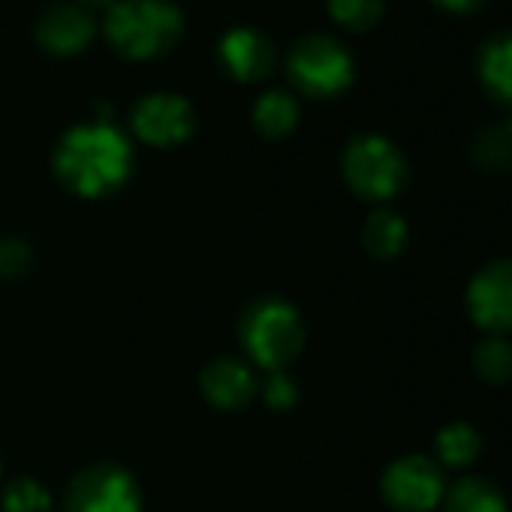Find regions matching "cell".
Wrapping results in <instances>:
<instances>
[{"label":"cell","instance_id":"cell-1","mask_svg":"<svg viewBox=\"0 0 512 512\" xmlns=\"http://www.w3.org/2000/svg\"><path fill=\"white\" fill-rule=\"evenodd\" d=\"M58 181L85 199H100L127 184L133 172V145L112 121L70 127L52 154Z\"/></svg>","mask_w":512,"mask_h":512},{"label":"cell","instance_id":"cell-2","mask_svg":"<svg viewBox=\"0 0 512 512\" xmlns=\"http://www.w3.org/2000/svg\"><path fill=\"white\" fill-rule=\"evenodd\" d=\"M103 34L130 61H151L178 46L184 16L172 0H115L106 10Z\"/></svg>","mask_w":512,"mask_h":512},{"label":"cell","instance_id":"cell-3","mask_svg":"<svg viewBox=\"0 0 512 512\" xmlns=\"http://www.w3.org/2000/svg\"><path fill=\"white\" fill-rule=\"evenodd\" d=\"M238 341L250 362L266 371H284L305 347L302 314L278 296L250 302L238 317Z\"/></svg>","mask_w":512,"mask_h":512},{"label":"cell","instance_id":"cell-4","mask_svg":"<svg viewBox=\"0 0 512 512\" xmlns=\"http://www.w3.org/2000/svg\"><path fill=\"white\" fill-rule=\"evenodd\" d=\"M341 172L350 190L368 202H386L407 184V160L395 142L380 133H362L347 142Z\"/></svg>","mask_w":512,"mask_h":512},{"label":"cell","instance_id":"cell-5","mask_svg":"<svg viewBox=\"0 0 512 512\" xmlns=\"http://www.w3.org/2000/svg\"><path fill=\"white\" fill-rule=\"evenodd\" d=\"M287 76L293 88L308 97L329 100L344 94L356 79V64L350 49L329 34L302 37L287 55Z\"/></svg>","mask_w":512,"mask_h":512},{"label":"cell","instance_id":"cell-6","mask_svg":"<svg viewBox=\"0 0 512 512\" xmlns=\"http://www.w3.org/2000/svg\"><path fill=\"white\" fill-rule=\"evenodd\" d=\"M142 494L136 479L112 464L100 461L85 467L67 488L64 512H139Z\"/></svg>","mask_w":512,"mask_h":512},{"label":"cell","instance_id":"cell-7","mask_svg":"<svg viewBox=\"0 0 512 512\" xmlns=\"http://www.w3.org/2000/svg\"><path fill=\"white\" fill-rule=\"evenodd\" d=\"M380 491L395 512H431L443 503L446 479L437 461L425 455H404L383 470Z\"/></svg>","mask_w":512,"mask_h":512},{"label":"cell","instance_id":"cell-8","mask_svg":"<svg viewBox=\"0 0 512 512\" xmlns=\"http://www.w3.org/2000/svg\"><path fill=\"white\" fill-rule=\"evenodd\" d=\"M130 127L148 145L157 148L181 145L196 130V109L181 94H169V91L148 94L130 109Z\"/></svg>","mask_w":512,"mask_h":512},{"label":"cell","instance_id":"cell-9","mask_svg":"<svg viewBox=\"0 0 512 512\" xmlns=\"http://www.w3.org/2000/svg\"><path fill=\"white\" fill-rule=\"evenodd\" d=\"M467 314L488 335L512 332V260H497L476 272L467 287Z\"/></svg>","mask_w":512,"mask_h":512},{"label":"cell","instance_id":"cell-10","mask_svg":"<svg viewBox=\"0 0 512 512\" xmlns=\"http://www.w3.org/2000/svg\"><path fill=\"white\" fill-rule=\"evenodd\" d=\"M217 64L235 82H263L278 64V49L263 31L232 28L217 43Z\"/></svg>","mask_w":512,"mask_h":512},{"label":"cell","instance_id":"cell-11","mask_svg":"<svg viewBox=\"0 0 512 512\" xmlns=\"http://www.w3.org/2000/svg\"><path fill=\"white\" fill-rule=\"evenodd\" d=\"M97 34L94 16L79 4H52L37 22V43L52 55H76L91 46Z\"/></svg>","mask_w":512,"mask_h":512},{"label":"cell","instance_id":"cell-12","mask_svg":"<svg viewBox=\"0 0 512 512\" xmlns=\"http://www.w3.org/2000/svg\"><path fill=\"white\" fill-rule=\"evenodd\" d=\"M199 386H202L205 401L217 410H241L244 404L253 401L256 392H260L256 374L241 359H232V356L208 362L205 371L199 374Z\"/></svg>","mask_w":512,"mask_h":512},{"label":"cell","instance_id":"cell-13","mask_svg":"<svg viewBox=\"0 0 512 512\" xmlns=\"http://www.w3.org/2000/svg\"><path fill=\"white\" fill-rule=\"evenodd\" d=\"M476 76L482 91L512 112V31H494L479 43Z\"/></svg>","mask_w":512,"mask_h":512},{"label":"cell","instance_id":"cell-14","mask_svg":"<svg viewBox=\"0 0 512 512\" xmlns=\"http://www.w3.org/2000/svg\"><path fill=\"white\" fill-rule=\"evenodd\" d=\"M299 124V103L290 91H266L253 106V130L263 139H287Z\"/></svg>","mask_w":512,"mask_h":512},{"label":"cell","instance_id":"cell-15","mask_svg":"<svg viewBox=\"0 0 512 512\" xmlns=\"http://www.w3.org/2000/svg\"><path fill=\"white\" fill-rule=\"evenodd\" d=\"M362 244L377 260H395L407 244V223L392 208H377L362 226Z\"/></svg>","mask_w":512,"mask_h":512},{"label":"cell","instance_id":"cell-16","mask_svg":"<svg viewBox=\"0 0 512 512\" xmlns=\"http://www.w3.org/2000/svg\"><path fill=\"white\" fill-rule=\"evenodd\" d=\"M446 512H506L503 491L482 479V476H464L443 494Z\"/></svg>","mask_w":512,"mask_h":512},{"label":"cell","instance_id":"cell-17","mask_svg":"<svg viewBox=\"0 0 512 512\" xmlns=\"http://www.w3.org/2000/svg\"><path fill=\"white\" fill-rule=\"evenodd\" d=\"M482 449L479 431L467 422H452L446 428H440L437 440H434V452L440 458V464L446 467H467Z\"/></svg>","mask_w":512,"mask_h":512},{"label":"cell","instance_id":"cell-18","mask_svg":"<svg viewBox=\"0 0 512 512\" xmlns=\"http://www.w3.org/2000/svg\"><path fill=\"white\" fill-rule=\"evenodd\" d=\"M473 371L488 386H503L512 380V341L503 335H488L473 350Z\"/></svg>","mask_w":512,"mask_h":512},{"label":"cell","instance_id":"cell-19","mask_svg":"<svg viewBox=\"0 0 512 512\" xmlns=\"http://www.w3.org/2000/svg\"><path fill=\"white\" fill-rule=\"evenodd\" d=\"M473 163L485 172H506L512 166V133L506 124H491L473 139Z\"/></svg>","mask_w":512,"mask_h":512},{"label":"cell","instance_id":"cell-20","mask_svg":"<svg viewBox=\"0 0 512 512\" xmlns=\"http://www.w3.org/2000/svg\"><path fill=\"white\" fill-rule=\"evenodd\" d=\"M329 16L347 31H371L386 10V0H326Z\"/></svg>","mask_w":512,"mask_h":512},{"label":"cell","instance_id":"cell-21","mask_svg":"<svg viewBox=\"0 0 512 512\" xmlns=\"http://www.w3.org/2000/svg\"><path fill=\"white\" fill-rule=\"evenodd\" d=\"M0 506H4V512H49L52 509V494L46 491V485L40 479L22 476V479H13L4 488Z\"/></svg>","mask_w":512,"mask_h":512},{"label":"cell","instance_id":"cell-22","mask_svg":"<svg viewBox=\"0 0 512 512\" xmlns=\"http://www.w3.org/2000/svg\"><path fill=\"white\" fill-rule=\"evenodd\" d=\"M34 266V253L22 238H0V278L16 281Z\"/></svg>","mask_w":512,"mask_h":512},{"label":"cell","instance_id":"cell-23","mask_svg":"<svg viewBox=\"0 0 512 512\" xmlns=\"http://www.w3.org/2000/svg\"><path fill=\"white\" fill-rule=\"evenodd\" d=\"M263 398L272 410L284 413L299 401V386L287 371H269V380L263 386Z\"/></svg>","mask_w":512,"mask_h":512},{"label":"cell","instance_id":"cell-24","mask_svg":"<svg viewBox=\"0 0 512 512\" xmlns=\"http://www.w3.org/2000/svg\"><path fill=\"white\" fill-rule=\"evenodd\" d=\"M434 7L446 10V13H455V16H464V13H473L479 10L485 0H431Z\"/></svg>","mask_w":512,"mask_h":512},{"label":"cell","instance_id":"cell-25","mask_svg":"<svg viewBox=\"0 0 512 512\" xmlns=\"http://www.w3.org/2000/svg\"><path fill=\"white\" fill-rule=\"evenodd\" d=\"M115 4V0H79V7H85L88 13L91 10H109Z\"/></svg>","mask_w":512,"mask_h":512}]
</instances>
